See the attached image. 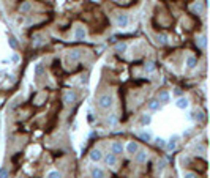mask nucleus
I'll return each mask as SVG.
<instances>
[{
	"mask_svg": "<svg viewBox=\"0 0 210 178\" xmlns=\"http://www.w3.org/2000/svg\"><path fill=\"white\" fill-rule=\"evenodd\" d=\"M97 106L101 109V111H109V109L114 106V98L111 93H101L97 98Z\"/></svg>",
	"mask_w": 210,
	"mask_h": 178,
	"instance_id": "obj_1",
	"label": "nucleus"
},
{
	"mask_svg": "<svg viewBox=\"0 0 210 178\" xmlns=\"http://www.w3.org/2000/svg\"><path fill=\"white\" fill-rule=\"evenodd\" d=\"M115 25L119 27V29H126L130 25V16L126 13H119V14L115 16Z\"/></svg>",
	"mask_w": 210,
	"mask_h": 178,
	"instance_id": "obj_2",
	"label": "nucleus"
},
{
	"mask_svg": "<svg viewBox=\"0 0 210 178\" xmlns=\"http://www.w3.org/2000/svg\"><path fill=\"white\" fill-rule=\"evenodd\" d=\"M133 156H134V162L136 164H146L149 161V152L146 148H139Z\"/></svg>",
	"mask_w": 210,
	"mask_h": 178,
	"instance_id": "obj_3",
	"label": "nucleus"
},
{
	"mask_svg": "<svg viewBox=\"0 0 210 178\" xmlns=\"http://www.w3.org/2000/svg\"><path fill=\"white\" fill-rule=\"evenodd\" d=\"M63 103L67 104V106H71V104H74L76 101H77V93L74 91V90H67L63 93Z\"/></svg>",
	"mask_w": 210,
	"mask_h": 178,
	"instance_id": "obj_4",
	"label": "nucleus"
},
{
	"mask_svg": "<svg viewBox=\"0 0 210 178\" xmlns=\"http://www.w3.org/2000/svg\"><path fill=\"white\" fill-rule=\"evenodd\" d=\"M111 153L115 155V156H120L122 153H125V145L120 140H114L111 144Z\"/></svg>",
	"mask_w": 210,
	"mask_h": 178,
	"instance_id": "obj_5",
	"label": "nucleus"
},
{
	"mask_svg": "<svg viewBox=\"0 0 210 178\" xmlns=\"http://www.w3.org/2000/svg\"><path fill=\"white\" fill-rule=\"evenodd\" d=\"M90 176L92 178H108V173L104 169H101L100 166H93L90 169Z\"/></svg>",
	"mask_w": 210,
	"mask_h": 178,
	"instance_id": "obj_6",
	"label": "nucleus"
},
{
	"mask_svg": "<svg viewBox=\"0 0 210 178\" xmlns=\"http://www.w3.org/2000/svg\"><path fill=\"white\" fill-rule=\"evenodd\" d=\"M85 36H87V32H85L84 27L82 25H76L74 32H73V38L76 41H82V39H85Z\"/></svg>",
	"mask_w": 210,
	"mask_h": 178,
	"instance_id": "obj_7",
	"label": "nucleus"
},
{
	"mask_svg": "<svg viewBox=\"0 0 210 178\" xmlns=\"http://www.w3.org/2000/svg\"><path fill=\"white\" fill-rule=\"evenodd\" d=\"M103 159H104V162H106V166H109L112 169H115L117 164H119V156H115L112 153H108L106 156H103Z\"/></svg>",
	"mask_w": 210,
	"mask_h": 178,
	"instance_id": "obj_8",
	"label": "nucleus"
},
{
	"mask_svg": "<svg viewBox=\"0 0 210 178\" xmlns=\"http://www.w3.org/2000/svg\"><path fill=\"white\" fill-rule=\"evenodd\" d=\"M19 13L21 14H29V13L33 10V3L30 2V0H24V2H21L19 3Z\"/></svg>",
	"mask_w": 210,
	"mask_h": 178,
	"instance_id": "obj_9",
	"label": "nucleus"
},
{
	"mask_svg": "<svg viewBox=\"0 0 210 178\" xmlns=\"http://www.w3.org/2000/svg\"><path fill=\"white\" fill-rule=\"evenodd\" d=\"M82 59V51L81 49H71L68 52V60L71 63H76V62H79Z\"/></svg>",
	"mask_w": 210,
	"mask_h": 178,
	"instance_id": "obj_10",
	"label": "nucleus"
},
{
	"mask_svg": "<svg viewBox=\"0 0 210 178\" xmlns=\"http://www.w3.org/2000/svg\"><path fill=\"white\" fill-rule=\"evenodd\" d=\"M139 148H141V145H139L136 140H130V142L125 145V152H126L128 155H131V156H133V155L138 152Z\"/></svg>",
	"mask_w": 210,
	"mask_h": 178,
	"instance_id": "obj_11",
	"label": "nucleus"
},
{
	"mask_svg": "<svg viewBox=\"0 0 210 178\" xmlns=\"http://www.w3.org/2000/svg\"><path fill=\"white\" fill-rule=\"evenodd\" d=\"M156 101H158L160 104H167L171 101V95L167 90H160L158 95H156Z\"/></svg>",
	"mask_w": 210,
	"mask_h": 178,
	"instance_id": "obj_12",
	"label": "nucleus"
},
{
	"mask_svg": "<svg viewBox=\"0 0 210 178\" xmlns=\"http://www.w3.org/2000/svg\"><path fill=\"white\" fill-rule=\"evenodd\" d=\"M89 158H90V161H92V162H100V161L103 159V152H101L100 148H93V150L90 152Z\"/></svg>",
	"mask_w": 210,
	"mask_h": 178,
	"instance_id": "obj_13",
	"label": "nucleus"
},
{
	"mask_svg": "<svg viewBox=\"0 0 210 178\" xmlns=\"http://www.w3.org/2000/svg\"><path fill=\"white\" fill-rule=\"evenodd\" d=\"M161 109V104L156 101V98L155 99H149L147 101V111H150V112H156V111H160Z\"/></svg>",
	"mask_w": 210,
	"mask_h": 178,
	"instance_id": "obj_14",
	"label": "nucleus"
},
{
	"mask_svg": "<svg viewBox=\"0 0 210 178\" xmlns=\"http://www.w3.org/2000/svg\"><path fill=\"white\" fill-rule=\"evenodd\" d=\"M175 106H177L179 109H182V111H185V109H188V106H190V101H188L185 96H180V98H177Z\"/></svg>",
	"mask_w": 210,
	"mask_h": 178,
	"instance_id": "obj_15",
	"label": "nucleus"
},
{
	"mask_svg": "<svg viewBox=\"0 0 210 178\" xmlns=\"http://www.w3.org/2000/svg\"><path fill=\"white\" fill-rule=\"evenodd\" d=\"M185 65H187V70H194V68L198 66V59H196L194 55H188Z\"/></svg>",
	"mask_w": 210,
	"mask_h": 178,
	"instance_id": "obj_16",
	"label": "nucleus"
},
{
	"mask_svg": "<svg viewBox=\"0 0 210 178\" xmlns=\"http://www.w3.org/2000/svg\"><path fill=\"white\" fill-rule=\"evenodd\" d=\"M139 123H141V126H147L152 123V115L150 114H142L139 117Z\"/></svg>",
	"mask_w": 210,
	"mask_h": 178,
	"instance_id": "obj_17",
	"label": "nucleus"
},
{
	"mask_svg": "<svg viewBox=\"0 0 210 178\" xmlns=\"http://www.w3.org/2000/svg\"><path fill=\"white\" fill-rule=\"evenodd\" d=\"M44 71H46V70H44V65H43V63H36L35 68H33V74H35L36 77H41V76L44 74Z\"/></svg>",
	"mask_w": 210,
	"mask_h": 178,
	"instance_id": "obj_18",
	"label": "nucleus"
},
{
	"mask_svg": "<svg viewBox=\"0 0 210 178\" xmlns=\"http://www.w3.org/2000/svg\"><path fill=\"white\" fill-rule=\"evenodd\" d=\"M155 38H156V43H158L160 46H166L167 44V36L164 33H158Z\"/></svg>",
	"mask_w": 210,
	"mask_h": 178,
	"instance_id": "obj_19",
	"label": "nucleus"
},
{
	"mask_svg": "<svg viewBox=\"0 0 210 178\" xmlns=\"http://www.w3.org/2000/svg\"><path fill=\"white\" fill-rule=\"evenodd\" d=\"M63 175H62V172L60 170H57V169H52V170H49L47 172V175H46V178H62Z\"/></svg>",
	"mask_w": 210,
	"mask_h": 178,
	"instance_id": "obj_20",
	"label": "nucleus"
},
{
	"mask_svg": "<svg viewBox=\"0 0 210 178\" xmlns=\"http://www.w3.org/2000/svg\"><path fill=\"white\" fill-rule=\"evenodd\" d=\"M175 139H177V137L169 139V140L166 142V145H164V147H166L167 150H175V147H177V140H175Z\"/></svg>",
	"mask_w": 210,
	"mask_h": 178,
	"instance_id": "obj_21",
	"label": "nucleus"
},
{
	"mask_svg": "<svg viewBox=\"0 0 210 178\" xmlns=\"http://www.w3.org/2000/svg\"><path fill=\"white\" fill-rule=\"evenodd\" d=\"M126 47H128L126 43H119V44L115 46V52H117V54H123V52L126 51Z\"/></svg>",
	"mask_w": 210,
	"mask_h": 178,
	"instance_id": "obj_22",
	"label": "nucleus"
},
{
	"mask_svg": "<svg viewBox=\"0 0 210 178\" xmlns=\"http://www.w3.org/2000/svg\"><path fill=\"white\" fill-rule=\"evenodd\" d=\"M155 68H156V66H155V63H153V62H147V63H146V66H144V70H146L147 73H153V71H155Z\"/></svg>",
	"mask_w": 210,
	"mask_h": 178,
	"instance_id": "obj_23",
	"label": "nucleus"
},
{
	"mask_svg": "<svg viewBox=\"0 0 210 178\" xmlns=\"http://www.w3.org/2000/svg\"><path fill=\"white\" fill-rule=\"evenodd\" d=\"M8 44H10L13 49H18V47H19V44H18V41H16L14 36H10V38H8Z\"/></svg>",
	"mask_w": 210,
	"mask_h": 178,
	"instance_id": "obj_24",
	"label": "nucleus"
},
{
	"mask_svg": "<svg viewBox=\"0 0 210 178\" xmlns=\"http://www.w3.org/2000/svg\"><path fill=\"white\" fill-rule=\"evenodd\" d=\"M193 8H194V11L198 13V14H201V13L204 11V6H202V3H201V2H196V3L193 5Z\"/></svg>",
	"mask_w": 210,
	"mask_h": 178,
	"instance_id": "obj_25",
	"label": "nucleus"
},
{
	"mask_svg": "<svg viewBox=\"0 0 210 178\" xmlns=\"http://www.w3.org/2000/svg\"><path fill=\"white\" fill-rule=\"evenodd\" d=\"M164 167H166V162H164L163 159H160L158 162H156V170H158V172H163Z\"/></svg>",
	"mask_w": 210,
	"mask_h": 178,
	"instance_id": "obj_26",
	"label": "nucleus"
},
{
	"mask_svg": "<svg viewBox=\"0 0 210 178\" xmlns=\"http://www.w3.org/2000/svg\"><path fill=\"white\" fill-rule=\"evenodd\" d=\"M10 175V170L6 167H0V178H8Z\"/></svg>",
	"mask_w": 210,
	"mask_h": 178,
	"instance_id": "obj_27",
	"label": "nucleus"
},
{
	"mask_svg": "<svg viewBox=\"0 0 210 178\" xmlns=\"http://www.w3.org/2000/svg\"><path fill=\"white\" fill-rule=\"evenodd\" d=\"M183 178H199V176H198V173H196V172H191V170H188V172H185V173H183Z\"/></svg>",
	"mask_w": 210,
	"mask_h": 178,
	"instance_id": "obj_28",
	"label": "nucleus"
},
{
	"mask_svg": "<svg viewBox=\"0 0 210 178\" xmlns=\"http://www.w3.org/2000/svg\"><path fill=\"white\" fill-rule=\"evenodd\" d=\"M155 145H156V147H160V148H164V145H166V142H164V139H161V137H158V139H155Z\"/></svg>",
	"mask_w": 210,
	"mask_h": 178,
	"instance_id": "obj_29",
	"label": "nucleus"
},
{
	"mask_svg": "<svg viewBox=\"0 0 210 178\" xmlns=\"http://www.w3.org/2000/svg\"><path fill=\"white\" fill-rule=\"evenodd\" d=\"M139 137H141V139H144V140H146V142L152 140V136H150L149 132H141V134H139Z\"/></svg>",
	"mask_w": 210,
	"mask_h": 178,
	"instance_id": "obj_30",
	"label": "nucleus"
},
{
	"mask_svg": "<svg viewBox=\"0 0 210 178\" xmlns=\"http://www.w3.org/2000/svg\"><path fill=\"white\" fill-rule=\"evenodd\" d=\"M43 98H46V93L44 91H41L40 95H38V99L35 101V104H43Z\"/></svg>",
	"mask_w": 210,
	"mask_h": 178,
	"instance_id": "obj_31",
	"label": "nucleus"
},
{
	"mask_svg": "<svg viewBox=\"0 0 210 178\" xmlns=\"http://www.w3.org/2000/svg\"><path fill=\"white\" fill-rule=\"evenodd\" d=\"M41 43H43V39H41V35H36V36H35V41H33V46L36 47V46H40Z\"/></svg>",
	"mask_w": 210,
	"mask_h": 178,
	"instance_id": "obj_32",
	"label": "nucleus"
},
{
	"mask_svg": "<svg viewBox=\"0 0 210 178\" xmlns=\"http://www.w3.org/2000/svg\"><path fill=\"white\" fill-rule=\"evenodd\" d=\"M174 95H175V98H180V96H183V91H182L180 88H175V90H174Z\"/></svg>",
	"mask_w": 210,
	"mask_h": 178,
	"instance_id": "obj_33",
	"label": "nucleus"
}]
</instances>
